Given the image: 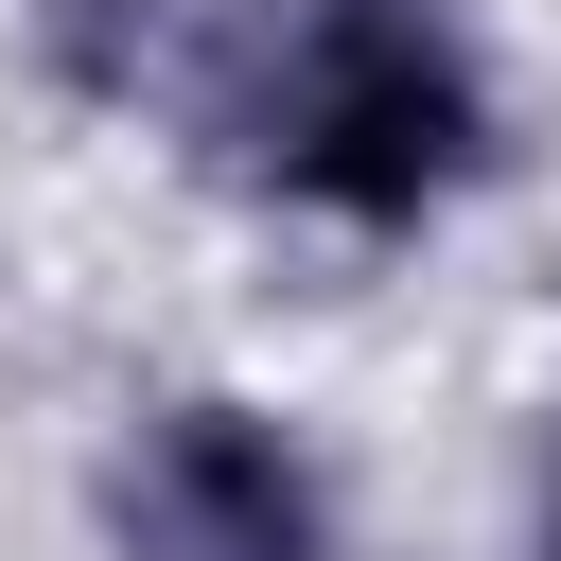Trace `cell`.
Listing matches in <instances>:
<instances>
[{
	"mask_svg": "<svg viewBox=\"0 0 561 561\" xmlns=\"http://www.w3.org/2000/svg\"><path fill=\"white\" fill-rule=\"evenodd\" d=\"M210 35V0H18V53H35V88L53 105H88V123H140L158 88H175V53Z\"/></svg>",
	"mask_w": 561,
	"mask_h": 561,
	"instance_id": "3",
	"label": "cell"
},
{
	"mask_svg": "<svg viewBox=\"0 0 561 561\" xmlns=\"http://www.w3.org/2000/svg\"><path fill=\"white\" fill-rule=\"evenodd\" d=\"M158 105H175V158L245 228L333 263L456 245L526 158L491 0H210Z\"/></svg>",
	"mask_w": 561,
	"mask_h": 561,
	"instance_id": "1",
	"label": "cell"
},
{
	"mask_svg": "<svg viewBox=\"0 0 561 561\" xmlns=\"http://www.w3.org/2000/svg\"><path fill=\"white\" fill-rule=\"evenodd\" d=\"M508 561H561V386H543L526 438H508Z\"/></svg>",
	"mask_w": 561,
	"mask_h": 561,
	"instance_id": "4",
	"label": "cell"
},
{
	"mask_svg": "<svg viewBox=\"0 0 561 561\" xmlns=\"http://www.w3.org/2000/svg\"><path fill=\"white\" fill-rule=\"evenodd\" d=\"M70 508H88V561H368L351 456L316 438L298 386H245V368H140Z\"/></svg>",
	"mask_w": 561,
	"mask_h": 561,
	"instance_id": "2",
	"label": "cell"
}]
</instances>
